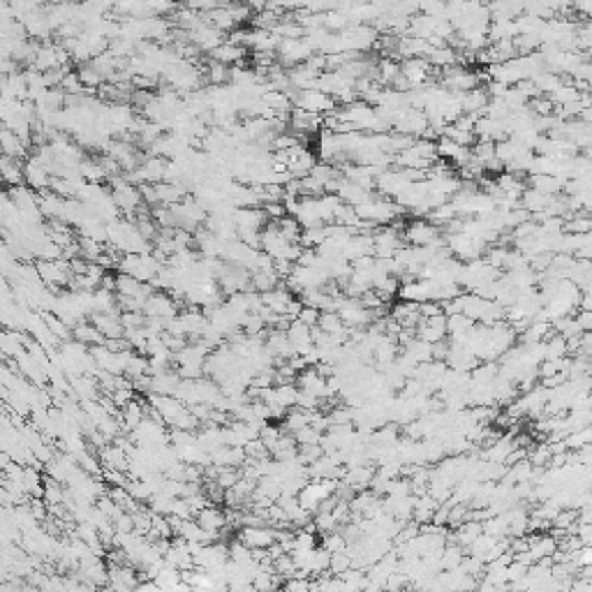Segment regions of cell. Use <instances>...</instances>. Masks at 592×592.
Listing matches in <instances>:
<instances>
[{"instance_id": "6da1fadb", "label": "cell", "mask_w": 592, "mask_h": 592, "mask_svg": "<svg viewBox=\"0 0 592 592\" xmlns=\"http://www.w3.org/2000/svg\"><path fill=\"white\" fill-rule=\"evenodd\" d=\"M405 241L409 246H435L442 243V227H437L435 222L428 218H412L405 222Z\"/></svg>"}, {"instance_id": "7a4b0ae2", "label": "cell", "mask_w": 592, "mask_h": 592, "mask_svg": "<svg viewBox=\"0 0 592 592\" xmlns=\"http://www.w3.org/2000/svg\"><path fill=\"white\" fill-rule=\"evenodd\" d=\"M444 239H447V246L449 250H452V255L456 259H479L483 252H486V243L474 237H470V234L465 232H456V234H444Z\"/></svg>"}, {"instance_id": "3957f363", "label": "cell", "mask_w": 592, "mask_h": 592, "mask_svg": "<svg viewBox=\"0 0 592 592\" xmlns=\"http://www.w3.org/2000/svg\"><path fill=\"white\" fill-rule=\"evenodd\" d=\"M294 98V107H301L306 111H315V113H331L338 109V102H335L333 95L320 91V89H306V91H296Z\"/></svg>"}, {"instance_id": "277c9868", "label": "cell", "mask_w": 592, "mask_h": 592, "mask_svg": "<svg viewBox=\"0 0 592 592\" xmlns=\"http://www.w3.org/2000/svg\"><path fill=\"white\" fill-rule=\"evenodd\" d=\"M430 72H440L428 63V58H405L400 60V74L407 79V84L416 89L430 82Z\"/></svg>"}, {"instance_id": "5b68a950", "label": "cell", "mask_w": 592, "mask_h": 592, "mask_svg": "<svg viewBox=\"0 0 592 592\" xmlns=\"http://www.w3.org/2000/svg\"><path fill=\"white\" fill-rule=\"evenodd\" d=\"M187 37H190V42L197 46L199 51H208V53H211L213 49H218V46L225 42V39H222V30L211 26L206 19L197 26V28H192L190 33H187Z\"/></svg>"}, {"instance_id": "8992f818", "label": "cell", "mask_w": 592, "mask_h": 592, "mask_svg": "<svg viewBox=\"0 0 592 592\" xmlns=\"http://www.w3.org/2000/svg\"><path fill=\"white\" fill-rule=\"evenodd\" d=\"M24 174H26V185H30L33 190H37V192L51 190V178L53 176L35 156L24 160Z\"/></svg>"}, {"instance_id": "52a82bcc", "label": "cell", "mask_w": 592, "mask_h": 592, "mask_svg": "<svg viewBox=\"0 0 592 592\" xmlns=\"http://www.w3.org/2000/svg\"><path fill=\"white\" fill-rule=\"evenodd\" d=\"M289 123H292V130H296V134H313L324 127V113H315L301 109V107H294Z\"/></svg>"}, {"instance_id": "ba28073f", "label": "cell", "mask_w": 592, "mask_h": 592, "mask_svg": "<svg viewBox=\"0 0 592 592\" xmlns=\"http://www.w3.org/2000/svg\"><path fill=\"white\" fill-rule=\"evenodd\" d=\"M239 539L248 544L250 548H268L275 544V528L271 526H243L239 530Z\"/></svg>"}, {"instance_id": "9c48e42d", "label": "cell", "mask_w": 592, "mask_h": 592, "mask_svg": "<svg viewBox=\"0 0 592 592\" xmlns=\"http://www.w3.org/2000/svg\"><path fill=\"white\" fill-rule=\"evenodd\" d=\"M567 178L553 176V174H528V185L544 194H560Z\"/></svg>"}, {"instance_id": "30bf717a", "label": "cell", "mask_w": 592, "mask_h": 592, "mask_svg": "<svg viewBox=\"0 0 592 592\" xmlns=\"http://www.w3.org/2000/svg\"><path fill=\"white\" fill-rule=\"evenodd\" d=\"M248 53V46H241V44H232V42H222L218 49L211 51V60H218V63H225V65H241L243 63V56Z\"/></svg>"}, {"instance_id": "8fae6325", "label": "cell", "mask_w": 592, "mask_h": 592, "mask_svg": "<svg viewBox=\"0 0 592 592\" xmlns=\"http://www.w3.org/2000/svg\"><path fill=\"white\" fill-rule=\"evenodd\" d=\"M0 144H3V153L10 158H17V160H24L26 153H28V144L19 137L15 130L3 125V132H0Z\"/></svg>"}, {"instance_id": "7c38bea8", "label": "cell", "mask_w": 592, "mask_h": 592, "mask_svg": "<svg viewBox=\"0 0 592 592\" xmlns=\"http://www.w3.org/2000/svg\"><path fill=\"white\" fill-rule=\"evenodd\" d=\"M0 172H3L5 185L15 187V185H24V183H26L24 160L10 158V156H5V153H3V160H0Z\"/></svg>"}, {"instance_id": "4fadbf2b", "label": "cell", "mask_w": 592, "mask_h": 592, "mask_svg": "<svg viewBox=\"0 0 592 592\" xmlns=\"http://www.w3.org/2000/svg\"><path fill=\"white\" fill-rule=\"evenodd\" d=\"M490 98L486 89H472L468 93H461V104H463V113H477V116H483V109L488 107Z\"/></svg>"}, {"instance_id": "5bb4252c", "label": "cell", "mask_w": 592, "mask_h": 592, "mask_svg": "<svg viewBox=\"0 0 592 592\" xmlns=\"http://www.w3.org/2000/svg\"><path fill=\"white\" fill-rule=\"evenodd\" d=\"M518 37L516 19H493L488 26V39L490 42H507V39Z\"/></svg>"}, {"instance_id": "9a60e30c", "label": "cell", "mask_w": 592, "mask_h": 592, "mask_svg": "<svg viewBox=\"0 0 592 592\" xmlns=\"http://www.w3.org/2000/svg\"><path fill=\"white\" fill-rule=\"evenodd\" d=\"M197 521L204 530H213V533H220V530H225L227 526V516L222 514L215 504H208V507L201 509L197 514Z\"/></svg>"}, {"instance_id": "2e32d148", "label": "cell", "mask_w": 592, "mask_h": 592, "mask_svg": "<svg viewBox=\"0 0 592 592\" xmlns=\"http://www.w3.org/2000/svg\"><path fill=\"white\" fill-rule=\"evenodd\" d=\"M72 331H74V340L84 342V345H89V347H93V345H104V342H107V338L102 335V331H100V329L93 324V322H79V324L74 326Z\"/></svg>"}, {"instance_id": "e0dca14e", "label": "cell", "mask_w": 592, "mask_h": 592, "mask_svg": "<svg viewBox=\"0 0 592 592\" xmlns=\"http://www.w3.org/2000/svg\"><path fill=\"white\" fill-rule=\"evenodd\" d=\"M204 79L211 86H225V84H230V79H232V67L225 63H218V60H208L204 67Z\"/></svg>"}, {"instance_id": "ac0fdd59", "label": "cell", "mask_w": 592, "mask_h": 592, "mask_svg": "<svg viewBox=\"0 0 592 592\" xmlns=\"http://www.w3.org/2000/svg\"><path fill=\"white\" fill-rule=\"evenodd\" d=\"M144 419H146V412H144V405H141L139 400H130L123 407V430H125V433L137 430L139 423Z\"/></svg>"}, {"instance_id": "d6986e66", "label": "cell", "mask_w": 592, "mask_h": 592, "mask_svg": "<svg viewBox=\"0 0 592 592\" xmlns=\"http://www.w3.org/2000/svg\"><path fill=\"white\" fill-rule=\"evenodd\" d=\"M77 74H79V79H82V84H84L89 91L100 89V86H102V84L107 82L104 74L100 72L95 65H93V60H91V63H82V65H79Z\"/></svg>"}, {"instance_id": "ffe728a7", "label": "cell", "mask_w": 592, "mask_h": 592, "mask_svg": "<svg viewBox=\"0 0 592 592\" xmlns=\"http://www.w3.org/2000/svg\"><path fill=\"white\" fill-rule=\"evenodd\" d=\"M331 574L340 576L345 574L347 569H352V555H347V551H338V553H331Z\"/></svg>"}, {"instance_id": "44dd1931", "label": "cell", "mask_w": 592, "mask_h": 592, "mask_svg": "<svg viewBox=\"0 0 592 592\" xmlns=\"http://www.w3.org/2000/svg\"><path fill=\"white\" fill-rule=\"evenodd\" d=\"M322 546L326 551H331V553H338V551H347V539H345V535H340V533H324Z\"/></svg>"}, {"instance_id": "7402d4cb", "label": "cell", "mask_w": 592, "mask_h": 592, "mask_svg": "<svg viewBox=\"0 0 592 592\" xmlns=\"http://www.w3.org/2000/svg\"><path fill=\"white\" fill-rule=\"evenodd\" d=\"M294 437H296V442H299V447H306V444H320L322 442V433L315 426H306V428L296 430Z\"/></svg>"}, {"instance_id": "603a6c76", "label": "cell", "mask_w": 592, "mask_h": 592, "mask_svg": "<svg viewBox=\"0 0 592 592\" xmlns=\"http://www.w3.org/2000/svg\"><path fill=\"white\" fill-rule=\"evenodd\" d=\"M320 315H322L320 308L304 306V308H301V313H299V320L304 322V324H308V326H315L320 322Z\"/></svg>"}, {"instance_id": "cb8c5ba5", "label": "cell", "mask_w": 592, "mask_h": 592, "mask_svg": "<svg viewBox=\"0 0 592 592\" xmlns=\"http://www.w3.org/2000/svg\"><path fill=\"white\" fill-rule=\"evenodd\" d=\"M581 311H592V285L590 287H583L581 292V301H578Z\"/></svg>"}, {"instance_id": "d4e9b609", "label": "cell", "mask_w": 592, "mask_h": 592, "mask_svg": "<svg viewBox=\"0 0 592 592\" xmlns=\"http://www.w3.org/2000/svg\"><path fill=\"white\" fill-rule=\"evenodd\" d=\"M232 3H248V0H232Z\"/></svg>"}, {"instance_id": "484cf974", "label": "cell", "mask_w": 592, "mask_h": 592, "mask_svg": "<svg viewBox=\"0 0 592 592\" xmlns=\"http://www.w3.org/2000/svg\"><path fill=\"white\" fill-rule=\"evenodd\" d=\"M590 407H592V391H590Z\"/></svg>"}]
</instances>
